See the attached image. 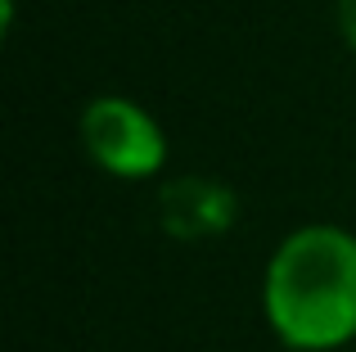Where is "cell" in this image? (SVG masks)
Instances as JSON below:
<instances>
[{"label":"cell","instance_id":"cell-1","mask_svg":"<svg viewBox=\"0 0 356 352\" xmlns=\"http://www.w3.org/2000/svg\"><path fill=\"white\" fill-rule=\"evenodd\" d=\"M261 317L289 352H339L356 339V235L312 221L275 244Z\"/></svg>","mask_w":356,"mask_h":352},{"label":"cell","instance_id":"cell-2","mask_svg":"<svg viewBox=\"0 0 356 352\" xmlns=\"http://www.w3.org/2000/svg\"><path fill=\"white\" fill-rule=\"evenodd\" d=\"M77 131L90 163L118 181H149L167 168V131L131 95H95L81 109Z\"/></svg>","mask_w":356,"mask_h":352},{"label":"cell","instance_id":"cell-3","mask_svg":"<svg viewBox=\"0 0 356 352\" xmlns=\"http://www.w3.org/2000/svg\"><path fill=\"white\" fill-rule=\"evenodd\" d=\"M334 23H339L343 45L356 54V0H334Z\"/></svg>","mask_w":356,"mask_h":352}]
</instances>
